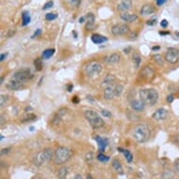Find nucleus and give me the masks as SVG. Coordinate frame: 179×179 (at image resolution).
I'll use <instances>...</instances> for the list:
<instances>
[{
  "instance_id": "obj_3",
  "label": "nucleus",
  "mask_w": 179,
  "mask_h": 179,
  "mask_svg": "<svg viewBox=\"0 0 179 179\" xmlns=\"http://www.w3.org/2000/svg\"><path fill=\"white\" fill-rule=\"evenodd\" d=\"M72 157V151L64 147V146H60L57 147L55 151V156H54V161L55 164H63L67 162L69 159Z\"/></svg>"
},
{
  "instance_id": "obj_32",
  "label": "nucleus",
  "mask_w": 179,
  "mask_h": 179,
  "mask_svg": "<svg viewBox=\"0 0 179 179\" xmlns=\"http://www.w3.org/2000/svg\"><path fill=\"white\" fill-rule=\"evenodd\" d=\"M57 18V14L55 13V12H50V13H47L45 15V19L47 21H53V20H55Z\"/></svg>"
},
{
  "instance_id": "obj_4",
  "label": "nucleus",
  "mask_w": 179,
  "mask_h": 179,
  "mask_svg": "<svg viewBox=\"0 0 179 179\" xmlns=\"http://www.w3.org/2000/svg\"><path fill=\"white\" fill-rule=\"evenodd\" d=\"M85 119L88 121V123L90 124V126L93 127L94 130L101 129V127L104 126L103 119L99 116V113H97L92 110L85 111Z\"/></svg>"
},
{
  "instance_id": "obj_41",
  "label": "nucleus",
  "mask_w": 179,
  "mask_h": 179,
  "mask_svg": "<svg viewBox=\"0 0 179 179\" xmlns=\"http://www.w3.org/2000/svg\"><path fill=\"white\" fill-rule=\"evenodd\" d=\"M85 158H86V161H91V159L93 158V154L91 152H89V153H87V154L85 155Z\"/></svg>"
},
{
  "instance_id": "obj_42",
  "label": "nucleus",
  "mask_w": 179,
  "mask_h": 179,
  "mask_svg": "<svg viewBox=\"0 0 179 179\" xmlns=\"http://www.w3.org/2000/svg\"><path fill=\"white\" fill-rule=\"evenodd\" d=\"M161 25L163 27V28H166L168 27V22H167V20H162L161 21Z\"/></svg>"
},
{
  "instance_id": "obj_16",
  "label": "nucleus",
  "mask_w": 179,
  "mask_h": 179,
  "mask_svg": "<svg viewBox=\"0 0 179 179\" xmlns=\"http://www.w3.org/2000/svg\"><path fill=\"white\" fill-rule=\"evenodd\" d=\"M131 5V0H121V2L117 5V10L126 12L130 10Z\"/></svg>"
},
{
  "instance_id": "obj_43",
  "label": "nucleus",
  "mask_w": 179,
  "mask_h": 179,
  "mask_svg": "<svg viewBox=\"0 0 179 179\" xmlns=\"http://www.w3.org/2000/svg\"><path fill=\"white\" fill-rule=\"evenodd\" d=\"M166 2H167V0H156V3H157L158 6H161Z\"/></svg>"
},
{
  "instance_id": "obj_10",
  "label": "nucleus",
  "mask_w": 179,
  "mask_h": 179,
  "mask_svg": "<svg viewBox=\"0 0 179 179\" xmlns=\"http://www.w3.org/2000/svg\"><path fill=\"white\" fill-rule=\"evenodd\" d=\"M140 76L146 81H151L155 77V71L151 67L144 66L140 71Z\"/></svg>"
},
{
  "instance_id": "obj_37",
  "label": "nucleus",
  "mask_w": 179,
  "mask_h": 179,
  "mask_svg": "<svg viewBox=\"0 0 179 179\" xmlns=\"http://www.w3.org/2000/svg\"><path fill=\"white\" fill-rule=\"evenodd\" d=\"M101 113H102V116H105V117H111V116H112L111 112L107 111V110H102V111H101Z\"/></svg>"
},
{
  "instance_id": "obj_50",
  "label": "nucleus",
  "mask_w": 179,
  "mask_h": 179,
  "mask_svg": "<svg viewBox=\"0 0 179 179\" xmlns=\"http://www.w3.org/2000/svg\"><path fill=\"white\" fill-rule=\"evenodd\" d=\"M159 34H161V35H167L169 33H168V32H159Z\"/></svg>"
},
{
  "instance_id": "obj_19",
  "label": "nucleus",
  "mask_w": 179,
  "mask_h": 179,
  "mask_svg": "<svg viewBox=\"0 0 179 179\" xmlns=\"http://www.w3.org/2000/svg\"><path fill=\"white\" fill-rule=\"evenodd\" d=\"M130 106L134 111H143L144 109V103L141 99H135L130 102Z\"/></svg>"
},
{
  "instance_id": "obj_2",
  "label": "nucleus",
  "mask_w": 179,
  "mask_h": 179,
  "mask_svg": "<svg viewBox=\"0 0 179 179\" xmlns=\"http://www.w3.org/2000/svg\"><path fill=\"white\" fill-rule=\"evenodd\" d=\"M132 136H133V139L139 144H144L145 142H147L150 138L149 127L144 124L136 126L132 130Z\"/></svg>"
},
{
  "instance_id": "obj_33",
  "label": "nucleus",
  "mask_w": 179,
  "mask_h": 179,
  "mask_svg": "<svg viewBox=\"0 0 179 179\" xmlns=\"http://www.w3.org/2000/svg\"><path fill=\"white\" fill-rule=\"evenodd\" d=\"M34 64H35V67H36V69L37 70H41L42 69V63H41V59H36L35 61H34Z\"/></svg>"
},
{
  "instance_id": "obj_13",
  "label": "nucleus",
  "mask_w": 179,
  "mask_h": 179,
  "mask_svg": "<svg viewBox=\"0 0 179 179\" xmlns=\"http://www.w3.org/2000/svg\"><path fill=\"white\" fill-rule=\"evenodd\" d=\"M6 87L10 89V90H21L22 88L24 87V83L11 79L8 84L6 85Z\"/></svg>"
},
{
  "instance_id": "obj_22",
  "label": "nucleus",
  "mask_w": 179,
  "mask_h": 179,
  "mask_svg": "<svg viewBox=\"0 0 179 179\" xmlns=\"http://www.w3.org/2000/svg\"><path fill=\"white\" fill-rule=\"evenodd\" d=\"M112 166H113V170L116 172H117L118 174H120V175L124 174L123 167H122V165H121V163H120V161H118V159H113V161H112Z\"/></svg>"
},
{
  "instance_id": "obj_24",
  "label": "nucleus",
  "mask_w": 179,
  "mask_h": 179,
  "mask_svg": "<svg viewBox=\"0 0 179 179\" xmlns=\"http://www.w3.org/2000/svg\"><path fill=\"white\" fill-rule=\"evenodd\" d=\"M86 19H87V24H86V29L87 30H91V28L94 27L95 24V16L93 13H88L86 15Z\"/></svg>"
},
{
  "instance_id": "obj_18",
  "label": "nucleus",
  "mask_w": 179,
  "mask_h": 179,
  "mask_svg": "<svg viewBox=\"0 0 179 179\" xmlns=\"http://www.w3.org/2000/svg\"><path fill=\"white\" fill-rule=\"evenodd\" d=\"M155 12V8L153 7L151 4H145L143 6V8L141 9V14L146 16V15H151Z\"/></svg>"
},
{
  "instance_id": "obj_9",
  "label": "nucleus",
  "mask_w": 179,
  "mask_h": 179,
  "mask_svg": "<svg viewBox=\"0 0 179 179\" xmlns=\"http://www.w3.org/2000/svg\"><path fill=\"white\" fill-rule=\"evenodd\" d=\"M32 78V74L30 72L29 69H21L16 71L13 76H12V79H14L16 81L25 83L27 81L30 80Z\"/></svg>"
},
{
  "instance_id": "obj_21",
  "label": "nucleus",
  "mask_w": 179,
  "mask_h": 179,
  "mask_svg": "<svg viewBox=\"0 0 179 179\" xmlns=\"http://www.w3.org/2000/svg\"><path fill=\"white\" fill-rule=\"evenodd\" d=\"M91 40L95 44H101V43L107 41V38L104 36H101L99 34H94L91 37Z\"/></svg>"
},
{
  "instance_id": "obj_38",
  "label": "nucleus",
  "mask_w": 179,
  "mask_h": 179,
  "mask_svg": "<svg viewBox=\"0 0 179 179\" xmlns=\"http://www.w3.org/2000/svg\"><path fill=\"white\" fill-rule=\"evenodd\" d=\"M156 24H157V18L150 19V20H148L147 23H146V24H147V25H154Z\"/></svg>"
},
{
  "instance_id": "obj_30",
  "label": "nucleus",
  "mask_w": 179,
  "mask_h": 179,
  "mask_svg": "<svg viewBox=\"0 0 179 179\" xmlns=\"http://www.w3.org/2000/svg\"><path fill=\"white\" fill-rule=\"evenodd\" d=\"M97 158H98V161H100V162H108L110 159V158L106 155H104L103 153H99V154L97 156Z\"/></svg>"
},
{
  "instance_id": "obj_6",
  "label": "nucleus",
  "mask_w": 179,
  "mask_h": 179,
  "mask_svg": "<svg viewBox=\"0 0 179 179\" xmlns=\"http://www.w3.org/2000/svg\"><path fill=\"white\" fill-rule=\"evenodd\" d=\"M102 69H103V67L100 63L90 62L85 67V73L89 78H95L101 73Z\"/></svg>"
},
{
  "instance_id": "obj_29",
  "label": "nucleus",
  "mask_w": 179,
  "mask_h": 179,
  "mask_svg": "<svg viewBox=\"0 0 179 179\" xmlns=\"http://www.w3.org/2000/svg\"><path fill=\"white\" fill-rule=\"evenodd\" d=\"M152 59L154 60L158 65H162L163 64V57L161 55H152Z\"/></svg>"
},
{
  "instance_id": "obj_47",
  "label": "nucleus",
  "mask_w": 179,
  "mask_h": 179,
  "mask_svg": "<svg viewBox=\"0 0 179 179\" xmlns=\"http://www.w3.org/2000/svg\"><path fill=\"white\" fill-rule=\"evenodd\" d=\"M72 101L74 102V103H77V102H78V98L77 97H76V96H75V97L72 99Z\"/></svg>"
},
{
  "instance_id": "obj_8",
  "label": "nucleus",
  "mask_w": 179,
  "mask_h": 179,
  "mask_svg": "<svg viewBox=\"0 0 179 179\" xmlns=\"http://www.w3.org/2000/svg\"><path fill=\"white\" fill-rule=\"evenodd\" d=\"M164 59L171 63V64H175L178 62L179 60V50L176 48H169L167 50V52L165 53Z\"/></svg>"
},
{
  "instance_id": "obj_51",
  "label": "nucleus",
  "mask_w": 179,
  "mask_h": 179,
  "mask_svg": "<svg viewBox=\"0 0 179 179\" xmlns=\"http://www.w3.org/2000/svg\"><path fill=\"white\" fill-rule=\"evenodd\" d=\"M80 23H84V21H85V17H82V18H80Z\"/></svg>"
},
{
  "instance_id": "obj_23",
  "label": "nucleus",
  "mask_w": 179,
  "mask_h": 179,
  "mask_svg": "<svg viewBox=\"0 0 179 179\" xmlns=\"http://www.w3.org/2000/svg\"><path fill=\"white\" fill-rule=\"evenodd\" d=\"M117 150H118L119 152H122V153H123L124 156H125V158H126V159H127V161L129 162V163H130V162L133 161V155H132V153H131L130 150L124 149V148H122V147H118Z\"/></svg>"
},
{
  "instance_id": "obj_48",
  "label": "nucleus",
  "mask_w": 179,
  "mask_h": 179,
  "mask_svg": "<svg viewBox=\"0 0 179 179\" xmlns=\"http://www.w3.org/2000/svg\"><path fill=\"white\" fill-rule=\"evenodd\" d=\"M68 87H69V89H68V90H69V92H70V91H71V88H72V85H68Z\"/></svg>"
},
{
  "instance_id": "obj_14",
  "label": "nucleus",
  "mask_w": 179,
  "mask_h": 179,
  "mask_svg": "<svg viewBox=\"0 0 179 179\" xmlns=\"http://www.w3.org/2000/svg\"><path fill=\"white\" fill-rule=\"evenodd\" d=\"M94 140L96 141V142H97V144H98V145H99V151H101V152H103V151L106 149L108 144H109V140H108L107 138H105V137L95 136V137H94Z\"/></svg>"
},
{
  "instance_id": "obj_35",
  "label": "nucleus",
  "mask_w": 179,
  "mask_h": 179,
  "mask_svg": "<svg viewBox=\"0 0 179 179\" xmlns=\"http://www.w3.org/2000/svg\"><path fill=\"white\" fill-rule=\"evenodd\" d=\"M66 2H68L69 4H70L71 6H74V7H78L81 0H65Z\"/></svg>"
},
{
  "instance_id": "obj_25",
  "label": "nucleus",
  "mask_w": 179,
  "mask_h": 179,
  "mask_svg": "<svg viewBox=\"0 0 179 179\" xmlns=\"http://www.w3.org/2000/svg\"><path fill=\"white\" fill-rule=\"evenodd\" d=\"M68 174H69L68 168L65 167V166H63V167H61L57 171V177H58V179H67Z\"/></svg>"
},
{
  "instance_id": "obj_12",
  "label": "nucleus",
  "mask_w": 179,
  "mask_h": 179,
  "mask_svg": "<svg viewBox=\"0 0 179 179\" xmlns=\"http://www.w3.org/2000/svg\"><path fill=\"white\" fill-rule=\"evenodd\" d=\"M168 116V111L164 108H159L154 113L152 114V118L156 121H161L165 120Z\"/></svg>"
},
{
  "instance_id": "obj_1",
  "label": "nucleus",
  "mask_w": 179,
  "mask_h": 179,
  "mask_svg": "<svg viewBox=\"0 0 179 179\" xmlns=\"http://www.w3.org/2000/svg\"><path fill=\"white\" fill-rule=\"evenodd\" d=\"M139 95L141 100L150 106L155 105L158 100V92L155 88H143L140 90Z\"/></svg>"
},
{
  "instance_id": "obj_5",
  "label": "nucleus",
  "mask_w": 179,
  "mask_h": 179,
  "mask_svg": "<svg viewBox=\"0 0 179 179\" xmlns=\"http://www.w3.org/2000/svg\"><path fill=\"white\" fill-rule=\"evenodd\" d=\"M123 89H124V86L121 84H119V83H116V84L108 86L107 88L104 89V92H103L104 99L106 100H111L116 97H120L123 92Z\"/></svg>"
},
{
  "instance_id": "obj_26",
  "label": "nucleus",
  "mask_w": 179,
  "mask_h": 179,
  "mask_svg": "<svg viewBox=\"0 0 179 179\" xmlns=\"http://www.w3.org/2000/svg\"><path fill=\"white\" fill-rule=\"evenodd\" d=\"M55 52V49H46L43 52V54H42V58L43 59H49V58H51V57L54 55Z\"/></svg>"
},
{
  "instance_id": "obj_49",
  "label": "nucleus",
  "mask_w": 179,
  "mask_h": 179,
  "mask_svg": "<svg viewBox=\"0 0 179 179\" xmlns=\"http://www.w3.org/2000/svg\"><path fill=\"white\" fill-rule=\"evenodd\" d=\"M86 179H93V177H92L91 175H86Z\"/></svg>"
},
{
  "instance_id": "obj_27",
  "label": "nucleus",
  "mask_w": 179,
  "mask_h": 179,
  "mask_svg": "<svg viewBox=\"0 0 179 179\" xmlns=\"http://www.w3.org/2000/svg\"><path fill=\"white\" fill-rule=\"evenodd\" d=\"M22 21H23V25H24V27L30 23L31 17H30V15H29V13H28L27 11L23 12V14H22Z\"/></svg>"
},
{
  "instance_id": "obj_39",
  "label": "nucleus",
  "mask_w": 179,
  "mask_h": 179,
  "mask_svg": "<svg viewBox=\"0 0 179 179\" xmlns=\"http://www.w3.org/2000/svg\"><path fill=\"white\" fill-rule=\"evenodd\" d=\"M175 169L176 172H179V158H176L175 161Z\"/></svg>"
},
{
  "instance_id": "obj_34",
  "label": "nucleus",
  "mask_w": 179,
  "mask_h": 179,
  "mask_svg": "<svg viewBox=\"0 0 179 179\" xmlns=\"http://www.w3.org/2000/svg\"><path fill=\"white\" fill-rule=\"evenodd\" d=\"M9 100V96H5V95H1V100H0V106L3 107L6 103H7V101Z\"/></svg>"
},
{
  "instance_id": "obj_44",
  "label": "nucleus",
  "mask_w": 179,
  "mask_h": 179,
  "mask_svg": "<svg viewBox=\"0 0 179 179\" xmlns=\"http://www.w3.org/2000/svg\"><path fill=\"white\" fill-rule=\"evenodd\" d=\"M41 34V29H38L35 33H34V35H33V38H35V37H38V36H40Z\"/></svg>"
},
{
  "instance_id": "obj_20",
  "label": "nucleus",
  "mask_w": 179,
  "mask_h": 179,
  "mask_svg": "<svg viewBox=\"0 0 179 179\" xmlns=\"http://www.w3.org/2000/svg\"><path fill=\"white\" fill-rule=\"evenodd\" d=\"M104 61L108 64H116L120 61V55L118 54H112L106 56Z\"/></svg>"
},
{
  "instance_id": "obj_45",
  "label": "nucleus",
  "mask_w": 179,
  "mask_h": 179,
  "mask_svg": "<svg viewBox=\"0 0 179 179\" xmlns=\"http://www.w3.org/2000/svg\"><path fill=\"white\" fill-rule=\"evenodd\" d=\"M7 55H8V54H1L0 55V61H3L6 57H7Z\"/></svg>"
},
{
  "instance_id": "obj_36",
  "label": "nucleus",
  "mask_w": 179,
  "mask_h": 179,
  "mask_svg": "<svg viewBox=\"0 0 179 179\" xmlns=\"http://www.w3.org/2000/svg\"><path fill=\"white\" fill-rule=\"evenodd\" d=\"M54 6V2L53 1H49V2H47L45 5L43 6V8H42V10H48V9H50V8H52Z\"/></svg>"
},
{
  "instance_id": "obj_40",
  "label": "nucleus",
  "mask_w": 179,
  "mask_h": 179,
  "mask_svg": "<svg viewBox=\"0 0 179 179\" xmlns=\"http://www.w3.org/2000/svg\"><path fill=\"white\" fill-rule=\"evenodd\" d=\"M174 99H175V97H174V95H172V94L167 96V101L169 102V103H171V102L174 101Z\"/></svg>"
},
{
  "instance_id": "obj_15",
  "label": "nucleus",
  "mask_w": 179,
  "mask_h": 179,
  "mask_svg": "<svg viewBox=\"0 0 179 179\" xmlns=\"http://www.w3.org/2000/svg\"><path fill=\"white\" fill-rule=\"evenodd\" d=\"M116 76H113V75H111V74H110V75H107L106 77L104 78L103 82L101 83V86L105 89V88H107L108 86H110V85H113V84H116Z\"/></svg>"
},
{
  "instance_id": "obj_7",
  "label": "nucleus",
  "mask_w": 179,
  "mask_h": 179,
  "mask_svg": "<svg viewBox=\"0 0 179 179\" xmlns=\"http://www.w3.org/2000/svg\"><path fill=\"white\" fill-rule=\"evenodd\" d=\"M53 155H54V153L51 148H46V149L41 151L34 158L35 165L41 166V165H44L45 163L49 162L51 161V158H52Z\"/></svg>"
},
{
  "instance_id": "obj_28",
  "label": "nucleus",
  "mask_w": 179,
  "mask_h": 179,
  "mask_svg": "<svg viewBox=\"0 0 179 179\" xmlns=\"http://www.w3.org/2000/svg\"><path fill=\"white\" fill-rule=\"evenodd\" d=\"M36 118H37V116H35L34 113H27V114H25V116L23 117L22 122H27V121H32V120H35Z\"/></svg>"
},
{
  "instance_id": "obj_17",
  "label": "nucleus",
  "mask_w": 179,
  "mask_h": 179,
  "mask_svg": "<svg viewBox=\"0 0 179 179\" xmlns=\"http://www.w3.org/2000/svg\"><path fill=\"white\" fill-rule=\"evenodd\" d=\"M120 18L122 19L124 22H127V23H133L138 19L136 14H130V13H127V12H122V13L120 14Z\"/></svg>"
},
{
  "instance_id": "obj_31",
  "label": "nucleus",
  "mask_w": 179,
  "mask_h": 179,
  "mask_svg": "<svg viewBox=\"0 0 179 179\" xmlns=\"http://www.w3.org/2000/svg\"><path fill=\"white\" fill-rule=\"evenodd\" d=\"M132 61L134 63V65H135V68H138L141 64V61H142V58H141V56L139 55H134L132 56Z\"/></svg>"
},
{
  "instance_id": "obj_11",
  "label": "nucleus",
  "mask_w": 179,
  "mask_h": 179,
  "mask_svg": "<svg viewBox=\"0 0 179 179\" xmlns=\"http://www.w3.org/2000/svg\"><path fill=\"white\" fill-rule=\"evenodd\" d=\"M129 31V27L127 24H114L112 27V33L114 36H120V35H124L127 32Z\"/></svg>"
},
{
  "instance_id": "obj_46",
  "label": "nucleus",
  "mask_w": 179,
  "mask_h": 179,
  "mask_svg": "<svg viewBox=\"0 0 179 179\" xmlns=\"http://www.w3.org/2000/svg\"><path fill=\"white\" fill-rule=\"evenodd\" d=\"M74 179H84V178H83V176L81 175H76L75 177H74Z\"/></svg>"
},
{
  "instance_id": "obj_52",
  "label": "nucleus",
  "mask_w": 179,
  "mask_h": 179,
  "mask_svg": "<svg viewBox=\"0 0 179 179\" xmlns=\"http://www.w3.org/2000/svg\"><path fill=\"white\" fill-rule=\"evenodd\" d=\"M158 49H159V47H158V46H157V47H153V48H152V50H153V51H156V50H158Z\"/></svg>"
}]
</instances>
